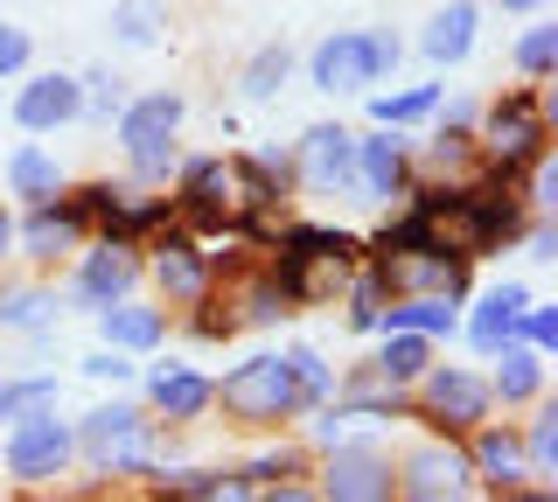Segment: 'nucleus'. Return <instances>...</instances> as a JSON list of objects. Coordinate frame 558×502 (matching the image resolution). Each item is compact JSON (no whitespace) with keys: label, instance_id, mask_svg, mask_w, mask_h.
<instances>
[{"label":"nucleus","instance_id":"1","mask_svg":"<svg viewBox=\"0 0 558 502\" xmlns=\"http://www.w3.org/2000/svg\"><path fill=\"white\" fill-rule=\"evenodd\" d=\"M161 432L168 426H154V412L133 405V397H105L84 419H70L77 461L92 467V475H112V481H147L154 467H161Z\"/></svg>","mask_w":558,"mask_h":502},{"label":"nucleus","instance_id":"2","mask_svg":"<svg viewBox=\"0 0 558 502\" xmlns=\"http://www.w3.org/2000/svg\"><path fill=\"white\" fill-rule=\"evenodd\" d=\"M551 147V119H545V91H502L475 112V154L482 175H496L502 188H517V175Z\"/></svg>","mask_w":558,"mask_h":502},{"label":"nucleus","instance_id":"3","mask_svg":"<svg viewBox=\"0 0 558 502\" xmlns=\"http://www.w3.org/2000/svg\"><path fill=\"white\" fill-rule=\"evenodd\" d=\"M209 384H217V412H223L231 426L279 432V426L307 419L301 384H293V370H287V350H258V356L231 363L223 377H209Z\"/></svg>","mask_w":558,"mask_h":502},{"label":"nucleus","instance_id":"4","mask_svg":"<svg viewBox=\"0 0 558 502\" xmlns=\"http://www.w3.org/2000/svg\"><path fill=\"white\" fill-rule=\"evenodd\" d=\"M182 119H189V98L182 91H133L126 106H119L112 133H119V147H126L133 182L154 188V182H168L174 168H182V147H174Z\"/></svg>","mask_w":558,"mask_h":502},{"label":"nucleus","instance_id":"5","mask_svg":"<svg viewBox=\"0 0 558 502\" xmlns=\"http://www.w3.org/2000/svg\"><path fill=\"white\" fill-rule=\"evenodd\" d=\"M412 419H426V432H447V440H468L482 419H496V397H488V377L468 370V363H426V377L405 391Z\"/></svg>","mask_w":558,"mask_h":502},{"label":"nucleus","instance_id":"6","mask_svg":"<svg viewBox=\"0 0 558 502\" xmlns=\"http://www.w3.org/2000/svg\"><path fill=\"white\" fill-rule=\"evenodd\" d=\"M475 489L482 481L468 467V446L447 432H426L391 461V502H475Z\"/></svg>","mask_w":558,"mask_h":502},{"label":"nucleus","instance_id":"7","mask_svg":"<svg viewBox=\"0 0 558 502\" xmlns=\"http://www.w3.org/2000/svg\"><path fill=\"white\" fill-rule=\"evenodd\" d=\"M77 461V440H70V419H57V397L49 405H28L22 419H8V446H0V467L22 489H49L57 475H70Z\"/></svg>","mask_w":558,"mask_h":502},{"label":"nucleus","instance_id":"8","mask_svg":"<svg viewBox=\"0 0 558 502\" xmlns=\"http://www.w3.org/2000/svg\"><path fill=\"white\" fill-rule=\"evenodd\" d=\"M174 217L189 231H238L244 223V196H238V161L231 154H196L174 168Z\"/></svg>","mask_w":558,"mask_h":502},{"label":"nucleus","instance_id":"9","mask_svg":"<svg viewBox=\"0 0 558 502\" xmlns=\"http://www.w3.org/2000/svg\"><path fill=\"white\" fill-rule=\"evenodd\" d=\"M140 280H154V293H161V307H196L209 286H217V266H209V245L196 231H174V223H161V231L140 245Z\"/></svg>","mask_w":558,"mask_h":502},{"label":"nucleus","instance_id":"10","mask_svg":"<svg viewBox=\"0 0 558 502\" xmlns=\"http://www.w3.org/2000/svg\"><path fill=\"white\" fill-rule=\"evenodd\" d=\"M371 272L384 286V301H412V293H433V301H461L475 286V258L440 252V245H412V252H371Z\"/></svg>","mask_w":558,"mask_h":502},{"label":"nucleus","instance_id":"11","mask_svg":"<svg viewBox=\"0 0 558 502\" xmlns=\"http://www.w3.org/2000/svg\"><path fill=\"white\" fill-rule=\"evenodd\" d=\"M314 495L322 502H391V446L384 440H342L314 467Z\"/></svg>","mask_w":558,"mask_h":502},{"label":"nucleus","instance_id":"12","mask_svg":"<svg viewBox=\"0 0 558 502\" xmlns=\"http://www.w3.org/2000/svg\"><path fill=\"white\" fill-rule=\"evenodd\" d=\"M293 188L307 196H349L356 203V133L342 119H322L293 140Z\"/></svg>","mask_w":558,"mask_h":502},{"label":"nucleus","instance_id":"13","mask_svg":"<svg viewBox=\"0 0 558 502\" xmlns=\"http://www.w3.org/2000/svg\"><path fill=\"white\" fill-rule=\"evenodd\" d=\"M133 286H140V245H126V237H84L77 272H70V301L84 315H98V307L126 301Z\"/></svg>","mask_w":558,"mask_h":502},{"label":"nucleus","instance_id":"14","mask_svg":"<svg viewBox=\"0 0 558 502\" xmlns=\"http://www.w3.org/2000/svg\"><path fill=\"white\" fill-rule=\"evenodd\" d=\"M84 237H92V223H84L77 210V196H49V203H28V217L14 223V252L35 258V266H57V258L70 252H84Z\"/></svg>","mask_w":558,"mask_h":502},{"label":"nucleus","instance_id":"15","mask_svg":"<svg viewBox=\"0 0 558 502\" xmlns=\"http://www.w3.org/2000/svg\"><path fill=\"white\" fill-rule=\"evenodd\" d=\"M307 84L328 98H356V91H377V63H371V42H363V28H336V36H322L307 49Z\"/></svg>","mask_w":558,"mask_h":502},{"label":"nucleus","instance_id":"16","mask_svg":"<svg viewBox=\"0 0 558 502\" xmlns=\"http://www.w3.org/2000/svg\"><path fill=\"white\" fill-rule=\"evenodd\" d=\"M412 182V140L405 126L356 133V203H398Z\"/></svg>","mask_w":558,"mask_h":502},{"label":"nucleus","instance_id":"17","mask_svg":"<svg viewBox=\"0 0 558 502\" xmlns=\"http://www.w3.org/2000/svg\"><path fill=\"white\" fill-rule=\"evenodd\" d=\"M140 405L154 412V426H203L217 412V384L203 370H189V363H154Z\"/></svg>","mask_w":558,"mask_h":502},{"label":"nucleus","instance_id":"18","mask_svg":"<svg viewBox=\"0 0 558 502\" xmlns=\"http://www.w3.org/2000/svg\"><path fill=\"white\" fill-rule=\"evenodd\" d=\"M468 467H475V481L482 489H517V481H537V467H531V454H523V432H517V419H482L475 432H468Z\"/></svg>","mask_w":558,"mask_h":502},{"label":"nucleus","instance_id":"19","mask_svg":"<svg viewBox=\"0 0 558 502\" xmlns=\"http://www.w3.org/2000/svg\"><path fill=\"white\" fill-rule=\"evenodd\" d=\"M488 363V397H496L502 412H523V405H537L545 397V384H551V363L531 350V342H502L496 356H482Z\"/></svg>","mask_w":558,"mask_h":502},{"label":"nucleus","instance_id":"20","mask_svg":"<svg viewBox=\"0 0 558 502\" xmlns=\"http://www.w3.org/2000/svg\"><path fill=\"white\" fill-rule=\"evenodd\" d=\"M523 307H531V286H523V280H502V286H488L482 301L468 307V321H461L468 350H475V356H496L502 342H517V328H523Z\"/></svg>","mask_w":558,"mask_h":502},{"label":"nucleus","instance_id":"21","mask_svg":"<svg viewBox=\"0 0 558 502\" xmlns=\"http://www.w3.org/2000/svg\"><path fill=\"white\" fill-rule=\"evenodd\" d=\"M482 175V154H475V133H447L433 126L426 140H412V182H440V188H468Z\"/></svg>","mask_w":558,"mask_h":502},{"label":"nucleus","instance_id":"22","mask_svg":"<svg viewBox=\"0 0 558 502\" xmlns=\"http://www.w3.org/2000/svg\"><path fill=\"white\" fill-rule=\"evenodd\" d=\"M77 77L70 71H35L22 91H14V126L22 133H57V126H70L77 119Z\"/></svg>","mask_w":558,"mask_h":502},{"label":"nucleus","instance_id":"23","mask_svg":"<svg viewBox=\"0 0 558 502\" xmlns=\"http://www.w3.org/2000/svg\"><path fill=\"white\" fill-rule=\"evenodd\" d=\"M98 335H105V350H126V356H154L168 342V307L161 301H112V307H98Z\"/></svg>","mask_w":558,"mask_h":502},{"label":"nucleus","instance_id":"24","mask_svg":"<svg viewBox=\"0 0 558 502\" xmlns=\"http://www.w3.org/2000/svg\"><path fill=\"white\" fill-rule=\"evenodd\" d=\"M475 28H482L475 0H447V8H433L426 28H418V57H426L433 71H453V63H468V49H475Z\"/></svg>","mask_w":558,"mask_h":502},{"label":"nucleus","instance_id":"25","mask_svg":"<svg viewBox=\"0 0 558 502\" xmlns=\"http://www.w3.org/2000/svg\"><path fill=\"white\" fill-rule=\"evenodd\" d=\"M223 301H231L238 328H279L293 315V301L279 293V280L266 272V258H252V266H231V286H223Z\"/></svg>","mask_w":558,"mask_h":502},{"label":"nucleus","instance_id":"26","mask_svg":"<svg viewBox=\"0 0 558 502\" xmlns=\"http://www.w3.org/2000/svg\"><path fill=\"white\" fill-rule=\"evenodd\" d=\"M377 356H371V370L384 377L391 391H412L418 377H426V363L440 356V342H426V335H405V328H377Z\"/></svg>","mask_w":558,"mask_h":502},{"label":"nucleus","instance_id":"27","mask_svg":"<svg viewBox=\"0 0 558 502\" xmlns=\"http://www.w3.org/2000/svg\"><path fill=\"white\" fill-rule=\"evenodd\" d=\"M461 301H433V293H412V301H384L377 328H405V335H426V342H453L461 335Z\"/></svg>","mask_w":558,"mask_h":502},{"label":"nucleus","instance_id":"28","mask_svg":"<svg viewBox=\"0 0 558 502\" xmlns=\"http://www.w3.org/2000/svg\"><path fill=\"white\" fill-rule=\"evenodd\" d=\"M8 188L22 203H49V196H63V188H70V175H63V161L43 140H22V147L8 154Z\"/></svg>","mask_w":558,"mask_h":502},{"label":"nucleus","instance_id":"29","mask_svg":"<svg viewBox=\"0 0 558 502\" xmlns=\"http://www.w3.org/2000/svg\"><path fill=\"white\" fill-rule=\"evenodd\" d=\"M57 321H63L57 286H14V280H0V328H8V335H43V328H57Z\"/></svg>","mask_w":558,"mask_h":502},{"label":"nucleus","instance_id":"30","mask_svg":"<svg viewBox=\"0 0 558 502\" xmlns=\"http://www.w3.org/2000/svg\"><path fill=\"white\" fill-rule=\"evenodd\" d=\"M293 71H301V57H293L287 42H258L252 57H244V71H238V91L252 98V106H272V98L293 84Z\"/></svg>","mask_w":558,"mask_h":502},{"label":"nucleus","instance_id":"31","mask_svg":"<svg viewBox=\"0 0 558 502\" xmlns=\"http://www.w3.org/2000/svg\"><path fill=\"white\" fill-rule=\"evenodd\" d=\"M510 63H517L523 84H551L558 77V22H551V14H531V28L517 36Z\"/></svg>","mask_w":558,"mask_h":502},{"label":"nucleus","instance_id":"32","mask_svg":"<svg viewBox=\"0 0 558 502\" xmlns=\"http://www.w3.org/2000/svg\"><path fill=\"white\" fill-rule=\"evenodd\" d=\"M447 84H405V91H371V119L377 126H418V119H433Z\"/></svg>","mask_w":558,"mask_h":502},{"label":"nucleus","instance_id":"33","mask_svg":"<svg viewBox=\"0 0 558 502\" xmlns=\"http://www.w3.org/2000/svg\"><path fill=\"white\" fill-rule=\"evenodd\" d=\"M77 98H84L77 119H92V126H112L119 106H126L133 91H126V77H119L112 63H98V71H84V77H77Z\"/></svg>","mask_w":558,"mask_h":502},{"label":"nucleus","instance_id":"34","mask_svg":"<svg viewBox=\"0 0 558 502\" xmlns=\"http://www.w3.org/2000/svg\"><path fill=\"white\" fill-rule=\"evenodd\" d=\"M377 315H384V286H377L371 266H356L342 280V328L349 335H377Z\"/></svg>","mask_w":558,"mask_h":502},{"label":"nucleus","instance_id":"35","mask_svg":"<svg viewBox=\"0 0 558 502\" xmlns=\"http://www.w3.org/2000/svg\"><path fill=\"white\" fill-rule=\"evenodd\" d=\"M287 370H293V384H301V405H336V363H322V350L314 342H293L287 350Z\"/></svg>","mask_w":558,"mask_h":502},{"label":"nucleus","instance_id":"36","mask_svg":"<svg viewBox=\"0 0 558 502\" xmlns=\"http://www.w3.org/2000/svg\"><path fill=\"white\" fill-rule=\"evenodd\" d=\"M523 412H531V419L517 426L523 432V454H531L537 475H551V467H558V405H551V397H537V405H523Z\"/></svg>","mask_w":558,"mask_h":502},{"label":"nucleus","instance_id":"37","mask_svg":"<svg viewBox=\"0 0 558 502\" xmlns=\"http://www.w3.org/2000/svg\"><path fill=\"white\" fill-rule=\"evenodd\" d=\"M161 28H168V14L154 0H119L112 8V42H126V49H154Z\"/></svg>","mask_w":558,"mask_h":502},{"label":"nucleus","instance_id":"38","mask_svg":"<svg viewBox=\"0 0 558 502\" xmlns=\"http://www.w3.org/2000/svg\"><path fill=\"white\" fill-rule=\"evenodd\" d=\"M279 245L293 252H322V258H342V266H363V245L349 231H328V223H287L279 231Z\"/></svg>","mask_w":558,"mask_h":502},{"label":"nucleus","instance_id":"39","mask_svg":"<svg viewBox=\"0 0 558 502\" xmlns=\"http://www.w3.org/2000/svg\"><path fill=\"white\" fill-rule=\"evenodd\" d=\"M238 475L252 481V489H266V481H293V475H307V454H301V446H266V454L244 461Z\"/></svg>","mask_w":558,"mask_h":502},{"label":"nucleus","instance_id":"40","mask_svg":"<svg viewBox=\"0 0 558 502\" xmlns=\"http://www.w3.org/2000/svg\"><path fill=\"white\" fill-rule=\"evenodd\" d=\"M189 335H203V342H223V335H238V315H231V301H223V286H209L196 307H189Z\"/></svg>","mask_w":558,"mask_h":502},{"label":"nucleus","instance_id":"41","mask_svg":"<svg viewBox=\"0 0 558 502\" xmlns=\"http://www.w3.org/2000/svg\"><path fill=\"white\" fill-rule=\"evenodd\" d=\"M57 377H0V419H22L28 405H49Z\"/></svg>","mask_w":558,"mask_h":502},{"label":"nucleus","instance_id":"42","mask_svg":"<svg viewBox=\"0 0 558 502\" xmlns=\"http://www.w3.org/2000/svg\"><path fill=\"white\" fill-rule=\"evenodd\" d=\"M203 475H209V467H154V475H147V502H189L203 489Z\"/></svg>","mask_w":558,"mask_h":502},{"label":"nucleus","instance_id":"43","mask_svg":"<svg viewBox=\"0 0 558 502\" xmlns=\"http://www.w3.org/2000/svg\"><path fill=\"white\" fill-rule=\"evenodd\" d=\"M517 342H531L537 356H551V350H558V301H531V307H523Z\"/></svg>","mask_w":558,"mask_h":502},{"label":"nucleus","instance_id":"44","mask_svg":"<svg viewBox=\"0 0 558 502\" xmlns=\"http://www.w3.org/2000/svg\"><path fill=\"white\" fill-rule=\"evenodd\" d=\"M28 63H35V36H28L22 22H0V84L28 77Z\"/></svg>","mask_w":558,"mask_h":502},{"label":"nucleus","instance_id":"45","mask_svg":"<svg viewBox=\"0 0 558 502\" xmlns=\"http://www.w3.org/2000/svg\"><path fill=\"white\" fill-rule=\"evenodd\" d=\"M77 370H84V377H92V384H112V391H126V384H133V377H140L126 350H98V356H84V363H77Z\"/></svg>","mask_w":558,"mask_h":502},{"label":"nucleus","instance_id":"46","mask_svg":"<svg viewBox=\"0 0 558 502\" xmlns=\"http://www.w3.org/2000/svg\"><path fill=\"white\" fill-rule=\"evenodd\" d=\"M363 42H371V63H377V84L398 71V63H405V36H398V28H363Z\"/></svg>","mask_w":558,"mask_h":502},{"label":"nucleus","instance_id":"47","mask_svg":"<svg viewBox=\"0 0 558 502\" xmlns=\"http://www.w3.org/2000/svg\"><path fill=\"white\" fill-rule=\"evenodd\" d=\"M189 502H258V489L244 475H203V489L189 495Z\"/></svg>","mask_w":558,"mask_h":502},{"label":"nucleus","instance_id":"48","mask_svg":"<svg viewBox=\"0 0 558 502\" xmlns=\"http://www.w3.org/2000/svg\"><path fill=\"white\" fill-rule=\"evenodd\" d=\"M342 426H349V412H342V405H314V432H307L314 454H328V446L342 440Z\"/></svg>","mask_w":558,"mask_h":502},{"label":"nucleus","instance_id":"49","mask_svg":"<svg viewBox=\"0 0 558 502\" xmlns=\"http://www.w3.org/2000/svg\"><path fill=\"white\" fill-rule=\"evenodd\" d=\"M517 245L531 252V258H558V223H551V217H531V223H523V237H517Z\"/></svg>","mask_w":558,"mask_h":502},{"label":"nucleus","instance_id":"50","mask_svg":"<svg viewBox=\"0 0 558 502\" xmlns=\"http://www.w3.org/2000/svg\"><path fill=\"white\" fill-rule=\"evenodd\" d=\"M433 126H447V133H475V106L440 91V106H433Z\"/></svg>","mask_w":558,"mask_h":502},{"label":"nucleus","instance_id":"51","mask_svg":"<svg viewBox=\"0 0 558 502\" xmlns=\"http://www.w3.org/2000/svg\"><path fill=\"white\" fill-rule=\"evenodd\" d=\"M258 502H322V495H314L307 475H293V481H266V489H258Z\"/></svg>","mask_w":558,"mask_h":502},{"label":"nucleus","instance_id":"52","mask_svg":"<svg viewBox=\"0 0 558 502\" xmlns=\"http://www.w3.org/2000/svg\"><path fill=\"white\" fill-rule=\"evenodd\" d=\"M496 502H558V489H551L545 475H537V481H517V489H502Z\"/></svg>","mask_w":558,"mask_h":502},{"label":"nucleus","instance_id":"53","mask_svg":"<svg viewBox=\"0 0 558 502\" xmlns=\"http://www.w3.org/2000/svg\"><path fill=\"white\" fill-rule=\"evenodd\" d=\"M496 8H502V14H545L551 0H496Z\"/></svg>","mask_w":558,"mask_h":502},{"label":"nucleus","instance_id":"54","mask_svg":"<svg viewBox=\"0 0 558 502\" xmlns=\"http://www.w3.org/2000/svg\"><path fill=\"white\" fill-rule=\"evenodd\" d=\"M0 258H14V217L0 210Z\"/></svg>","mask_w":558,"mask_h":502}]
</instances>
